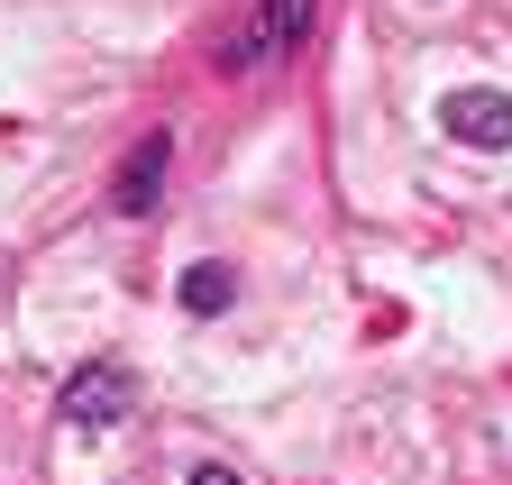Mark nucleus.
<instances>
[{
	"mask_svg": "<svg viewBox=\"0 0 512 485\" xmlns=\"http://www.w3.org/2000/svg\"><path fill=\"white\" fill-rule=\"evenodd\" d=\"M165 138H138V147H128V165H119V184H110V202L128 211V220H138V211H156V193H165Z\"/></svg>",
	"mask_w": 512,
	"mask_h": 485,
	"instance_id": "20e7f679",
	"label": "nucleus"
},
{
	"mask_svg": "<svg viewBox=\"0 0 512 485\" xmlns=\"http://www.w3.org/2000/svg\"><path fill=\"white\" fill-rule=\"evenodd\" d=\"M439 129L458 138V147L503 156V147H512V92H494V83H458V92L439 101Z\"/></svg>",
	"mask_w": 512,
	"mask_h": 485,
	"instance_id": "f03ea898",
	"label": "nucleus"
},
{
	"mask_svg": "<svg viewBox=\"0 0 512 485\" xmlns=\"http://www.w3.org/2000/svg\"><path fill=\"white\" fill-rule=\"evenodd\" d=\"M192 485H238V476L229 467H192Z\"/></svg>",
	"mask_w": 512,
	"mask_h": 485,
	"instance_id": "423d86ee",
	"label": "nucleus"
},
{
	"mask_svg": "<svg viewBox=\"0 0 512 485\" xmlns=\"http://www.w3.org/2000/svg\"><path fill=\"white\" fill-rule=\"evenodd\" d=\"M311 28V0H256V10L220 37V74H256V65H275V55H293Z\"/></svg>",
	"mask_w": 512,
	"mask_h": 485,
	"instance_id": "f257e3e1",
	"label": "nucleus"
},
{
	"mask_svg": "<svg viewBox=\"0 0 512 485\" xmlns=\"http://www.w3.org/2000/svg\"><path fill=\"white\" fill-rule=\"evenodd\" d=\"M229 302H238V275H229L220 257H202V266H183V312H192V321H220Z\"/></svg>",
	"mask_w": 512,
	"mask_h": 485,
	"instance_id": "39448f33",
	"label": "nucleus"
},
{
	"mask_svg": "<svg viewBox=\"0 0 512 485\" xmlns=\"http://www.w3.org/2000/svg\"><path fill=\"white\" fill-rule=\"evenodd\" d=\"M128 394H138V385H128L119 357H92V367L64 385V421H74V431H110V421L128 412Z\"/></svg>",
	"mask_w": 512,
	"mask_h": 485,
	"instance_id": "7ed1b4c3",
	"label": "nucleus"
}]
</instances>
